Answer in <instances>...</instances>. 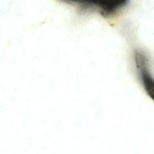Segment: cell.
Instances as JSON below:
<instances>
[{"mask_svg":"<svg viewBox=\"0 0 154 154\" xmlns=\"http://www.w3.org/2000/svg\"><path fill=\"white\" fill-rule=\"evenodd\" d=\"M74 5L81 11H98L104 17H108L121 11L128 4L129 0H58Z\"/></svg>","mask_w":154,"mask_h":154,"instance_id":"obj_1","label":"cell"},{"mask_svg":"<svg viewBox=\"0 0 154 154\" xmlns=\"http://www.w3.org/2000/svg\"><path fill=\"white\" fill-rule=\"evenodd\" d=\"M135 57L137 66L141 72L142 80L146 92L152 98H153V80L147 68V60L143 55L138 52L136 53Z\"/></svg>","mask_w":154,"mask_h":154,"instance_id":"obj_2","label":"cell"}]
</instances>
